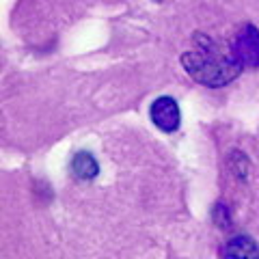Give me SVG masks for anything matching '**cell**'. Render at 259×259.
Instances as JSON below:
<instances>
[{
	"mask_svg": "<svg viewBox=\"0 0 259 259\" xmlns=\"http://www.w3.org/2000/svg\"><path fill=\"white\" fill-rule=\"evenodd\" d=\"M182 65L192 80L209 89L227 87L242 74V65L233 59V54L225 52L203 32L194 35V46L182 54Z\"/></svg>",
	"mask_w": 259,
	"mask_h": 259,
	"instance_id": "obj_1",
	"label": "cell"
},
{
	"mask_svg": "<svg viewBox=\"0 0 259 259\" xmlns=\"http://www.w3.org/2000/svg\"><path fill=\"white\" fill-rule=\"evenodd\" d=\"M225 257H259V244L250 236H236L223 246Z\"/></svg>",
	"mask_w": 259,
	"mask_h": 259,
	"instance_id": "obj_5",
	"label": "cell"
},
{
	"mask_svg": "<svg viewBox=\"0 0 259 259\" xmlns=\"http://www.w3.org/2000/svg\"><path fill=\"white\" fill-rule=\"evenodd\" d=\"M231 54L242 69H259V30L253 24H244L233 37Z\"/></svg>",
	"mask_w": 259,
	"mask_h": 259,
	"instance_id": "obj_2",
	"label": "cell"
},
{
	"mask_svg": "<svg viewBox=\"0 0 259 259\" xmlns=\"http://www.w3.org/2000/svg\"><path fill=\"white\" fill-rule=\"evenodd\" d=\"M71 173H74L80 182H91L100 173V164L89 151H78L71 158Z\"/></svg>",
	"mask_w": 259,
	"mask_h": 259,
	"instance_id": "obj_4",
	"label": "cell"
},
{
	"mask_svg": "<svg viewBox=\"0 0 259 259\" xmlns=\"http://www.w3.org/2000/svg\"><path fill=\"white\" fill-rule=\"evenodd\" d=\"M149 117L153 121V125L162 132L171 134L175 132L182 123V110H180V104H177L173 97L168 95H162L158 100H153L151 108H149Z\"/></svg>",
	"mask_w": 259,
	"mask_h": 259,
	"instance_id": "obj_3",
	"label": "cell"
}]
</instances>
